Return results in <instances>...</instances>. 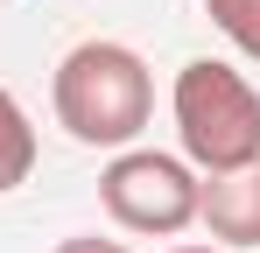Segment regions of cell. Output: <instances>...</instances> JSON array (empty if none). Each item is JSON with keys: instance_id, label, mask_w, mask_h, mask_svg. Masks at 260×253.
<instances>
[{"instance_id": "obj_1", "label": "cell", "mask_w": 260, "mask_h": 253, "mask_svg": "<svg viewBox=\"0 0 260 253\" xmlns=\"http://www.w3.org/2000/svg\"><path fill=\"white\" fill-rule=\"evenodd\" d=\"M49 106H56V126L78 148H113L120 155L155 120V71H148L141 49H127L113 36H91L56 64Z\"/></svg>"}, {"instance_id": "obj_2", "label": "cell", "mask_w": 260, "mask_h": 253, "mask_svg": "<svg viewBox=\"0 0 260 253\" xmlns=\"http://www.w3.org/2000/svg\"><path fill=\"white\" fill-rule=\"evenodd\" d=\"M169 113H176L183 162L197 176H225V169L260 162V91L246 71H232L218 56H190L176 71Z\"/></svg>"}, {"instance_id": "obj_3", "label": "cell", "mask_w": 260, "mask_h": 253, "mask_svg": "<svg viewBox=\"0 0 260 253\" xmlns=\"http://www.w3.org/2000/svg\"><path fill=\"white\" fill-rule=\"evenodd\" d=\"M197 190L204 176L183 162V155H162V148H120L106 176H99V204L120 232H141V239H176L197 225Z\"/></svg>"}, {"instance_id": "obj_4", "label": "cell", "mask_w": 260, "mask_h": 253, "mask_svg": "<svg viewBox=\"0 0 260 253\" xmlns=\"http://www.w3.org/2000/svg\"><path fill=\"white\" fill-rule=\"evenodd\" d=\"M197 225L211 232L218 246H260V162L225 169V176H204L197 190Z\"/></svg>"}, {"instance_id": "obj_5", "label": "cell", "mask_w": 260, "mask_h": 253, "mask_svg": "<svg viewBox=\"0 0 260 253\" xmlns=\"http://www.w3.org/2000/svg\"><path fill=\"white\" fill-rule=\"evenodd\" d=\"M36 155H43V141H36L28 106L0 84V197H7V190H21V183L36 176Z\"/></svg>"}, {"instance_id": "obj_6", "label": "cell", "mask_w": 260, "mask_h": 253, "mask_svg": "<svg viewBox=\"0 0 260 253\" xmlns=\"http://www.w3.org/2000/svg\"><path fill=\"white\" fill-rule=\"evenodd\" d=\"M204 14L246 64H260V0H204Z\"/></svg>"}, {"instance_id": "obj_7", "label": "cell", "mask_w": 260, "mask_h": 253, "mask_svg": "<svg viewBox=\"0 0 260 253\" xmlns=\"http://www.w3.org/2000/svg\"><path fill=\"white\" fill-rule=\"evenodd\" d=\"M56 253H127L120 239H99V232H71V239H56Z\"/></svg>"}, {"instance_id": "obj_8", "label": "cell", "mask_w": 260, "mask_h": 253, "mask_svg": "<svg viewBox=\"0 0 260 253\" xmlns=\"http://www.w3.org/2000/svg\"><path fill=\"white\" fill-rule=\"evenodd\" d=\"M169 253H225V246H169Z\"/></svg>"}]
</instances>
